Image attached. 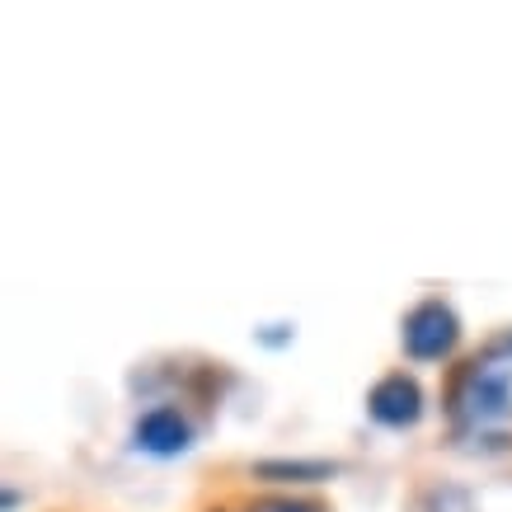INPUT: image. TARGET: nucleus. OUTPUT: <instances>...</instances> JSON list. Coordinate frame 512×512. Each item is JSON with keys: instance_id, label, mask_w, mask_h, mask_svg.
<instances>
[{"instance_id": "1", "label": "nucleus", "mask_w": 512, "mask_h": 512, "mask_svg": "<svg viewBox=\"0 0 512 512\" xmlns=\"http://www.w3.org/2000/svg\"><path fill=\"white\" fill-rule=\"evenodd\" d=\"M456 419L466 423H498L512 414V339L494 343L480 362H470L466 376L456 381Z\"/></svg>"}, {"instance_id": "2", "label": "nucleus", "mask_w": 512, "mask_h": 512, "mask_svg": "<svg viewBox=\"0 0 512 512\" xmlns=\"http://www.w3.org/2000/svg\"><path fill=\"white\" fill-rule=\"evenodd\" d=\"M456 315L442 306V301H423L419 311L404 320V353L419 357V362H433V357H447L456 348Z\"/></svg>"}, {"instance_id": "3", "label": "nucleus", "mask_w": 512, "mask_h": 512, "mask_svg": "<svg viewBox=\"0 0 512 512\" xmlns=\"http://www.w3.org/2000/svg\"><path fill=\"white\" fill-rule=\"evenodd\" d=\"M367 409H372V419L386 423V428H409V423H419V414H423V390L414 386L409 376H386V381L367 395Z\"/></svg>"}, {"instance_id": "4", "label": "nucleus", "mask_w": 512, "mask_h": 512, "mask_svg": "<svg viewBox=\"0 0 512 512\" xmlns=\"http://www.w3.org/2000/svg\"><path fill=\"white\" fill-rule=\"evenodd\" d=\"M188 423L179 419V409H151L146 419L137 423V447L151 451V456H179L188 447Z\"/></svg>"}, {"instance_id": "5", "label": "nucleus", "mask_w": 512, "mask_h": 512, "mask_svg": "<svg viewBox=\"0 0 512 512\" xmlns=\"http://www.w3.org/2000/svg\"><path fill=\"white\" fill-rule=\"evenodd\" d=\"M409 512H475L466 489H456V484H428L419 498H414V508Z\"/></svg>"}, {"instance_id": "6", "label": "nucleus", "mask_w": 512, "mask_h": 512, "mask_svg": "<svg viewBox=\"0 0 512 512\" xmlns=\"http://www.w3.org/2000/svg\"><path fill=\"white\" fill-rule=\"evenodd\" d=\"M339 466H329V461H264L259 466V475L264 480H296V484H306V480H329Z\"/></svg>"}, {"instance_id": "7", "label": "nucleus", "mask_w": 512, "mask_h": 512, "mask_svg": "<svg viewBox=\"0 0 512 512\" xmlns=\"http://www.w3.org/2000/svg\"><path fill=\"white\" fill-rule=\"evenodd\" d=\"M249 512H320L311 503H292V498H264V503H254Z\"/></svg>"}]
</instances>
